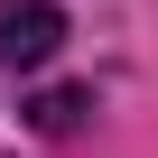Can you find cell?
<instances>
[{"label": "cell", "mask_w": 158, "mask_h": 158, "mask_svg": "<svg viewBox=\"0 0 158 158\" xmlns=\"http://www.w3.org/2000/svg\"><path fill=\"white\" fill-rule=\"evenodd\" d=\"M56 47H65L56 0H0V65H47Z\"/></svg>", "instance_id": "1"}, {"label": "cell", "mask_w": 158, "mask_h": 158, "mask_svg": "<svg viewBox=\"0 0 158 158\" xmlns=\"http://www.w3.org/2000/svg\"><path fill=\"white\" fill-rule=\"evenodd\" d=\"M84 112H93V93H74V84H56V93H37V102H28V121H37L47 139H65Z\"/></svg>", "instance_id": "2"}]
</instances>
